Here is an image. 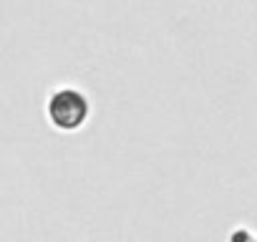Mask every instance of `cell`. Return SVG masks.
<instances>
[{
	"instance_id": "obj_1",
	"label": "cell",
	"mask_w": 257,
	"mask_h": 242,
	"mask_svg": "<svg viewBox=\"0 0 257 242\" xmlns=\"http://www.w3.org/2000/svg\"><path fill=\"white\" fill-rule=\"evenodd\" d=\"M46 116L58 132H76L88 116V101L76 88H58L48 96Z\"/></svg>"
}]
</instances>
